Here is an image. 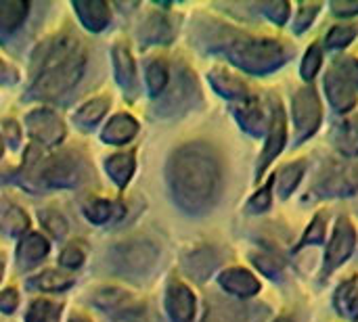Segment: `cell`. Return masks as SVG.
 I'll list each match as a JSON object with an SVG mask.
<instances>
[{"label": "cell", "instance_id": "ba28073f", "mask_svg": "<svg viewBox=\"0 0 358 322\" xmlns=\"http://www.w3.org/2000/svg\"><path fill=\"white\" fill-rule=\"evenodd\" d=\"M260 312L256 308L243 306V304H227L216 302L208 308L203 322H258Z\"/></svg>", "mask_w": 358, "mask_h": 322}, {"label": "cell", "instance_id": "7c38bea8", "mask_svg": "<svg viewBox=\"0 0 358 322\" xmlns=\"http://www.w3.org/2000/svg\"><path fill=\"white\" fill-rule=\"evenodd\" d=\"M124 264L132 270H145L155 260V249L149 243H130L122 249Z\"/></svg>", "mask_w": 358, "mask_h": 322}, {"label": "cell", "instance_id": "7a4b0ae2", "mask_svg": "<svg viewBox=\"0 0 358 322\" xmlns=\"http://www.w3.org/2000/svg\"><path fill=\"white\" fill-rule=\"evenodd\" d=\"M229 54L233 63H237L239 67L252 73H268L273 69H279L289 57L285 44L277 40H268V38L237 40L231 46Z\"/></svg>", "mask_w": 358, "mask_h": 322}, {"label": "cell", "instance_id": "83f0119b", "mask_svg": "<svg viewBox=\"0 0 358 322\" xmlns=\"http://www.w3.org/2000/svg\"><path fill=\"white\" fill-rule=\"evenodd\" d=\"M254 262L258 264V268L262 270V272H266L268 277H277V262L275 260H271V258H266V256H260V258H254Z\"/></svg>", "mask_w": 358, "mask_h": 322}, {"label": "cell", "instance_id": "d4e9b609", "mask_svg": "<svg viewBox=\"0 0 358 322\" xmlns=\"http://www.w3.org/2000/svg\"><path fill=\"white\" fill-rule=\"evenodd\" d=\"M331 10L340 17H350L358 13V2H350V0H336L331 2Z\"/></svg>", "mask_w": 358, "mask_h": 322}, {"label": "cell", "instance_id": "3957f363", "mask_svg": "<svg viewBox=\"0 0 358 322\" xmlns=\"http://www.w3.org/2000/svg\"><path fill=\"white\" fill-rule=\"evenodd\" d=\"M321 101L315 92L313 86H304L302 90L296 92L294 96V124L298 132V140H304L317 132L321 126Z\"/></svg>", "mask_w": 358, "mask_h": 322}, {"label": "cell", "instance_id": "6da1fadb", "mask_svg": "<svg viewBox=\"0 0 358 322\" xmlns=\"http://www.w3.org/2000/svg\"><path fill=\"white\" fill-rule=\"evenodd\" d=\"M176 199L189 212H201L216 199L220 189V166L212 151L199 145L180 149L170 168Z\"/></svg>", "mask_w": 358, "mask_h": 322}, {"label": "cell", "instance_id": "ac0fdd59", "mask_svg": "<svg viewBox=\"0 0 358 322\" xmlns=\"http://www.w3.org/2000/svg\"><path fill=\"white\" fill-rule=\"evenodd\" d=\"M357 36V27L352 25H336L329 34H327V46L329 48H344L348 46Z\"/></svg>", "mask_w": 358, "mask_h": 322}, {"label": "cell", "instance_id": "4fadbf2b", "mask_svg": "<svg viewBox=\"0 0 358 322\" xmlns=\"http://www.w3.org/2000/svg\"><path fill=\"white\" fill-rule=\"evenodd\" d=\"M336 306L340 310L342 316L350 319V321H357L358 319V283L352 281H346L338 293H336Z\"/></svg>", "mask_w": 358, "mask_h": 322}, {"label": "cell", "instance_id": "277c9868", "mask_svg": "<svg viewBox=\"0 0 358 322\" xmlns=\"http://www.w3.org/2000/svg\"><path fill=\"white\" fill-rule=\"evenodd\" d=\"M357 245V233L350 224V220L342 218L336 226V233L331 237V243L327 247V256H325V272L336 270L340 264H344Z\"/></svg>", "mask_w": 358, "mask_h": 322}, {"label": "cell", "instance_id": "484cf974", "mask_svg": "<svg viewBox=\"0 0 358 322\" xmlns=\"http://www.w3.org/2000/svg\"><path fill=\"white\" fill-rule=\"evenodd\" d=\"M38 283H40V287H44V289H57V287L67 285V281H65L63 277H59L57 272H46V275H42V277L38 279Z\"/></svg>", "mask_w": 358, "mask_h": 322}, {"label": "cell", "instance_id": "9a60e30c", "mask_svg": "<svg viewBox=\"0 0 358 322\" xmlns=\"http://www.w3.org/2000/svg\"><path fill=\"white\" fill-rule=\"evenodd\" d=\"M239 117H241V124L245 130H250L252 134H260L262 128H264V115H262V109L258 107V103L254 101H245L241 111H239Z\"/></svg>", "mask_w": 358, "mask_h": 322}, {"label": "cell", "instance_id": "5b68a950", "mask_svg": "<svg viewBox=\"0 0 358 322\" xmlns=\"http://www.w3.org/2000/svg\"><path fill=\"white\" fill-rule=\"evenodd\" d=\"M325 92L331 101V105L338 111H350L357 105V88L355 82L338 69H331L325 75Z\"/></svg>", "mask_w": 358, "mask_h": 322}, {"label": "cell", "instance_id": "ffe728a7", "mask_svg": "<svg viewBox=\"0 0 358 322\" xmlns=\"http://www.w3.org/2000/svg\"><path fill=\"white\" fill-rule=\"evenodd\" d=\"M325 222H327L325 214H319V216L315 218V222L308 226V230H306V235H304L300 247H302V245H319V243H323V239H325Z\"/></svg>", "mask_w": 358, "mask_h": 322}, {"label": "cell", "instance_id": "4316f807", "mask_svg": "<svg viewBox=\"0 0 358 322\" xmlns=\"http://www.w3.org/2000/svg\"><path fill=\"white\" fill-rule=\"evenodd\" d=\"M252 205H254V210H258V212L266 210V207L271 205V186L262 189V191L252 199Z\"/></svg>", "mask_w": 358, "mask_h": 322}, {"label": "cell", "instance_id": "9c48e42d", "mask_svg": "<svg viewBox=\"0 0 358 322\" xmlns=\"http://www.w3.org/2000/svg\"><path fill=\"white\" fill-rule=\"evenodd\" d=\"M220 283L227 291H231L237 298H252L260 291V283L258 279L243 270V268H231L227 272L220 275Z\"/></svg>", "mask_w": 358, "mask_h": 322}, {"label": "cell", "instance_id": "f1b7e54d", "mask_svg": "<svg viewBox=\"0 0 358 322\" xmlns=\"http://www.w3.org/2000/svg\"><path fill=\"white\" fill-rule=\"evenodd\" d=\"M103 109H105V103H94V105H90V107H86V109L82 111V115H88V119L92 122V119H96V117L103 113Z\"/></svg>", "mask_w": 358, "mask_h": 322}, {"label": "cell", "instance_id": "d6986e66", "mask_svg": "<svg viewBox=\"0 0 358 322\" xmlns=\"http://www.w3.org/2000/svg\"><path fill=\"white\" fill-rule=\"evenodd\" d=\"M321 63H323V52L319 50V46H310L308 52H306L304 59H302V69H300V71H302V78H304L306 82H310V80L317 75Z\"/></svg>", "mask_w": 358, "mask_h": 322}, {"label": "cell", "instance_id": "4dcf8cb0", "mask_svg": "<svg viewBox=\"0 0 358 322\" xmlns=\"http://www.w3.org/2000/svg\"><path fill=\"white\" fill-rule=\"evenodd\" d=\"M73 322H82V321H73Z\"/></svg>", "mask_w": 358, "mask_h": 322}, {"label": "cell", "instance_id": "cb8c5ba5", "mask_svg": "<svg viewBox=\"0 0 358 322\" xmlns=\"http://www.w3.org/2000/svg\"><path fill=\"white\" fill-rule=\"evenodd\" d=\"M23 251H25V256H29V258L38 260L40 256H44V251H46V245H44V241H42V239L34 237V239H27V241H25V245H23Z\"/></svg>", "mask_w": 358, "mask_h": 322}, {"label": "cell", "instance_id": "30bf717a", "mask_svg": "<svg viewBox=\"0 0 358 322\" xmlns=\"http://www.w3.org/2000/svg\"><path fill=\"white\" fill-rule=\"evenodd\" d=\"M168 308L176 322H191L195 314V300L191 291L182 285H172L168 293Z\"/></svg>", "mask_w": 358, "mask_h": 322}, {"label": "cell", "instance_id": "8fae6325", "mask_svg": "<svg viewBox=\"0 0 358 322\" xmlns=\"http://www.w3.org/2000/svg\"><path fill=\"white\" fill-rule=\"evenodd\" d=\"M334 142L340 153L348 157L358 155V119H346L344 124L338 126L334 132Z\"/></svg>", "mask_w": 358, "mask_h": 322}, {"label": "cell", "instance_id": "603a6c76", "mask_svg": "<svg viewBox=\"0 0 358 322\" xmlns=\"http://www.w3.org/2000/svg\"><path fill=\"white\" fill-rule=\"evenodd\" d=\"M166 69L159 65V63H155V65H151V69H149V82H151V90L153 92H159L162 88H164V84H166Z\"/></svg>", "mask_w": 358, "mask_h": 322}, {"label": "cell", "instance_id": "8992f818", "mask_svg": "<svg viewBox=\"0 0 358 322\" xmlns=\"http://www.w3.org/2000/svg\"><path fill=\"white\" fill-rule=\"evenodd\" d=\"M285 140H287V130H285V115H283V109L281 105L277 103L275 111H273V119H271V130H268V140H266V147H264V153L262 157L258 159V170H256V176L260 178V174L266 170V166L283 151L285 147Z\"/></svg>", "mask_w": 358, "mask_h": 322}, {"label": "cell", "instance_id": "f546056e", "mask_svg": "<svg viewBox=\"0 0 358 322\" xmlns=\"http://www.w3.org/2000/svg\"><path fill=\"white\" fill-rule=\"evenodd\" d=\"M275 322H292L289 319H279V321H275Z\"/></svg>", "mask_w": 358, "mask_h": 322}, {"label": "cell", "instance_id": "44dd1931", "mask_svg": "<svg viewBox=\"0 0 358 322\" xmlns=\"http://www.w3.org/2000/svg\"><path fill=\"white\" fill-rule=\"evenodd\" d=\"M319 8H321L319 4H300L298 6V13H296V19H294V29L298 34H302L313 23V19H315V15H317Z\"/></svg>", "mask_w": 358, "mask_h": 322}, {"label": "cell", "instance_id": "5bb4252c", "mask_svg": "<svg viewBox=\"0 0 358 322\" xmlns=\"http://www.w3.org/2000/svg\"><path fill=\"white\" fill-rule=\"evenodd\" d=\"M302 176H304V161H296V163L285 166V168L279 172V176H277V191H279V197H281V199H287V197L296 191V186L300 184Z\"/></svg>", "mask_w": 358, "mask_h": 322}, {"label": "cell", "instance_id": "2e32d148", "mask_svg": "<svg viewBox=\"0 0 358 322\" xmlns=\"http://www.w3.org/2000/svg\"><path fill=\"white\" fill-rule=\"evenodd\" d=\"M136 130V124L132 119H128L126 115H120L117 119H113L107 130H105V138L111 140V142H124L128 140Z\"/></svg>", "mask_w": 358, "mask_h": 322}, {"label": "cell", "instance_id": "52a82bcc", "mask_svg": "<svg viewBox=\"0 0 358 322\" xmlns=\"http://www.w3.org/2000/svg\"><path fill=\"white\" fill-rule=\"evenodd\" d=\"M358 186V170L348 166H334L325 172L323 180L319 182V191L327 197L348 195Z\"/></svg>", "mask_w": 358, "mask_h": 322}, {"label": "cell", "instance_id": "7402d4cb", "mask_svg": "<svg viewBox=\"0 0 358 322\" xmlns=\"http://www.w3.org/2000/svg\"><path fill=\"white\" fill-rule=\"evenodd\" d=\"M264 8V13L271 17V21H275V23H285L287 21V17H289V4L287 2H268V4H264L262 6Z\"/></svg>", "mask_w": 358, "mask_h": 322}, {"label": "cell", "instance_id": "e0dca14e", "mask_svg": "<svg viewBox=\"0 0 358 322\" xmlns=\"http://www.w3.org/2000/svg\"><path fill=\"white\" fill-rule=\"evenodd\" d=\"M214 86L224 94V96H231V98H243L245 96V86L235 80L233 75L229 73H214Z\"/></svg>", "mask_w": 358, "mask_h": 322}]
</instances>
